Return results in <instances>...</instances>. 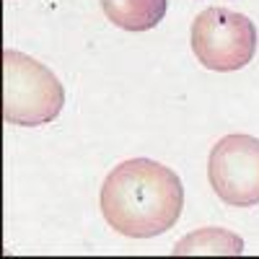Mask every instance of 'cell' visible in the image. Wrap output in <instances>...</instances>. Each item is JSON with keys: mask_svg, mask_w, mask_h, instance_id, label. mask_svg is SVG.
Returning a JSON list of instances; mask_svg holds the SVG:
<instances>
[{"mask_svg": "<svg viewBox=\"0 0 259 259\" xmlns=\"http://www.w3.org/2000/svg\"><path fill=\"white\" fill-rule=\"evenodd\" d=\"M101 8L124 31H148L166 16V0H101Z\"/></svg>", "mask_w": 259, "mask_h": 259, "instance_id": "5b68a950", "label": "cell"}, {"mask_svg": "<svg viewBox=\"0 0 259 259\" xmlns=\"http://www.w3.org/2000/svg\"><path fill=\"white\" fill-rule=\"evenodd\" d=\"M177 256H189V254H218V256H236L244 254V239L226 228H200L189 233L187 239L177 241L171 249Z\"/></svg>", "mask_w": 259, "mask_h": 259, "instance_id": "8992f818", "label": "cell"}, {"mask_svg": "<svg viewBox=\"0 0 259 259\" xmlns=\"http://www.w3.org/2000/svg\"><path fill=\"white\" fill-rule=\"evenodd\" d=\"M104 221L130 239H150L174 228L184 207L182 179L163 163L133 158L114 166L101 187Z\"/></svg>", "mask_w": 259, "mask_h": 259, "instance_id": "6da1fadb", "label": "cell"}, {"mask_svg": "<svg viewBox=\"0 0 259 259\" xmlns=\"http://www.w3.org/2000/svg\"><path fill=\"white\" fill-rule=\"evenodd\" d=\"M65 104V91L57 75L34 57L3 52V117L11 124L36 127L52 122Z\"/></svg>", "mask_w": 259, "mask_h": 259, "instance_id": "7a4b0ae2", "label": "cell"}, {"mask_svg": "<svg viewBox=\"0 0 259 259\" xmlns=\"http://www.w3.org/2000/svg\"><path fill=\"white\" fill-rule=\"evenodd\" d=\"M192 50L202 68L231 73L251 62L256 50V26L244 13L212 6L192 24Z\"/></svg>", "mask_w": 259, "mask_h": 259, "instance_id": "3957f363", "label": "cell"}, {"mask_svg": "<svg viewBox=\"0 0 259 259\" xmlns=\"http://www.w3.org/2000/svg\"><path fill=\"white\" fill-rule=\"evenodd\" d=\"M210 187L226 205L251 207L259 202V140L226 135L212 145L207 158Z\"/></svg>", "mask_w": 259, "mask_h": 259, "instance_id": "277c9868", "label": "cell"}]
</instances>
